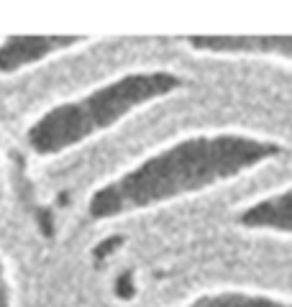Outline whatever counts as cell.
Masks as SVG:
<instances>
[{"label":"cell","instance_id":"obj_1","mask_svg":"<svg viewBox=\"0 0 292 307\" xmlns=\"http://www.w3.org/2000/svg\"><path fill=\"white\" fill-rule=\"evenodd\" d=\"M284 154L274 136L246 128H205L166 141L118 174L103 179L88 197L93 220H123L243 179Z\"/></svg>","mask_w":292,"mask_h":307},{"label":"cell","instance_id":"obj_2","mask_svg":"<svg viewBox=\"0 0 292 307\" xmlns=\"http://www.w3.org/2000/svg\"><path fill=\"white\" fill-rule=\"evenodd\" d=\"M185 90V77L170 67L123 69L90 90L72 95L38 113L26 128V146L38 159H57L85 146L141 110Z\"/></svg>","mask_w":292,"mask_h":307},{"label":"cell","instance_id":"obj_3","mask_svg":"<svg viewBox=\"0 0 292 307\" xmlns=\"http://www.w3.org/2000/svg\"><path fill=\"white\" fill-rule=\"evenodd\" d=\"M182 41L200 57L218 59H269L292 69V36H185Z\"/></svg>","mask_w":292,"mask_h":307},{"label":"cell","instance_id":"obj_4","mask_svg":"<svg viewBox=\"0 0 292 307\" xmlns=\"http://www.w3.org/2000/svg\"><path fill=\"white\" fill-rule=\"evenodd\" d=\"M88 41V36H8L0 41V74L26 72Z\"/></svg>","mask_w":292,"mask_h":307},{"label":"cell","instance_id":"obj_5","mask_svg":"<svg viewBox=\"0 0 292 307\" xmlns=\"http://www.w3.org/2000/svg\"><path fill=\"white\" fill-rule=\"evenodd\" d=\"M236 223L252 233L292 238V184H282L243 202L236 213Z\"/></svg>","mask_w":292,"mask_h":307},{"label":"cell","instance_id":"obj_6","mask_svg":"<svg viewBox=\"0 0 292 307\" xmlns=\"http://www.w3.org/2000/svg\"><path fill=\"white\" fill-rule=\"evenodd\" d=\"M180 307H292V297L252 287H221L200 292Z\"/></svg>","mask_w":292,"mask_h":307},{"label":"cell","instance_id":"obj_7","mask_svg":"<svg viewBox=\"0 0 292 307\" xmlns=\"http://www.w3.org/2000/svg\"><path fill=\"white\" fill-rule=\"evenodd\" d=\"M0 307H13V284L3 256H0Z\"/></svg>","mask_w":292,"mask_h":307},{"label":"cell","instance_id":"obj_8","mask_svg":"<svg viewBox=\"0 0 292 307\" xmlns=\"http://www.w3.org/2000/svg\"><path fill=\"white\" fill-rule=\"evenodd\" d=\"M0 200H3V167H0Z\"/></svg>","mask_w":292,"mask_h":307}]
</instances>
